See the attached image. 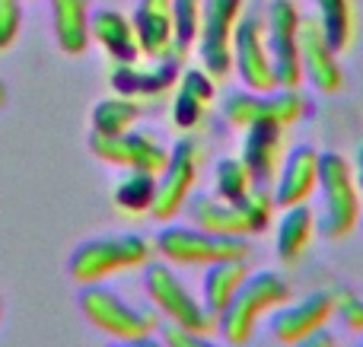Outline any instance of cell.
I'll return each mask as SVG.
<instances>
[{"mask_svg":"<svg viewBox=\"0 0 363 347\" xmlns=\"http://www.w3.org/2000/svg\"><path fill=\"white\" fill-rule=\"evenodd\" d=\"M294 297L290 280L274 268H258L249 271L245 280L239 284V290L233 293V300L226 303V309L217 316V331L226 344L245 347L255 338L258 325L287 300Z\"/></svg>","mask_w":363,"mask_h":347,"instance_id":"1","label":"cell"},{"mask_svg":"<svg viewBox=\"0 0 363 347\" xmlns=\"http://www.w3.org/2000/svg\"><path fill=\"white\" fill-rule=\"evenodd\" d=\"M315 195H319V214H315L319 236L325 242L347 239L363 220V195L354 178V166L341 153H322Z\"/></svg>","mask_w":363,"mask_h":347,"instance_id":"2","label":"cell"},{"mask_svg":"<svg viewBox=\"0 0 363 347\" xmlns=\"http://www.w3.org/2000/svg\"><path fill=\"white\" fill-rule=\"evenodd\" d=\"M153 258V242L140 233H108L80 242L67 258V274L77 284H102L115 274L144 268Z\"/></svg>","mask_w":363,"mask_h":347,"instance_id":"3","label":"cell"},{"mask_svg":"<svg viewBox=\"0 0 363 347\" xmlns=\"http://www.w3.org/2000/svg\"><path fill=\"white\" fill-rule=\"evenodd\" d=\"M144 293L150 300V306L157 309V316L166 319V325H179V329L191 331H213L217 319L207 312L201 293H194L185 284V278L176 271V265L169 261H147L144 265Z\"/></svg>","mask_w":363,"mask_h":347,"instance_id":"4","label":"cell"},{"mask_svg":"<svg viewBox=\"0 0 363 347\" xmlns=\"http://www.w3.org/2000/svg\"><path fill=\"white\" fill-rule=\"evenodd\" d=\"M153 252L176 268H207L220 258H249L245 236H217L194 223H166L153 239Z\"/></svg>","mask_w":363,"mask_h":347,"instance_id":"5","label":"cell"},{"mask_svg":"<svg viewBox=\"0 0 363 347\" xmlns=\"http://www.w3.org/2000/svg\"><path fill=\"white\" fill-rule=\"evenodd\" d=\"M77 306H80L83 319L93 329H99L102 335L115 338V341L157 335V329H160V316L153 306L150 309L134 306L131 300H125L118 290H112L106 284H83Z\"/></svg>","mask_w":363,"mask_h":347,"instance_id":"6","label":"cell"},{"mask_svg":"<svg viewBox=\"0 0 363 347\" xmlns=\"http://www.w3.org/2000/svg\"><path fill=\"white\" fill-rule=\"evenodd\" d=\"M223 118L230 127L245 131V127L258 125V121H271V125L290 127L296 121L306 118L309 99L303 96L300 86H274L268 93H255V89H230L223 99Z\"/></svg>","mask_w":363,"mask_h":347,"instance_id":"7","label":"cell"},{"mask_svg":"<svg viewBox=\"0 0 363 347\" xmlns=\"http://www.w3.org/2000/svg\"><path fill=\"white\" fill-rule=\"evenodd\" d=\"M201 163H204V144L194 137V131L169 147V159L157 172V198H153L150 217H157L160 223L176 220L198 185Z\"/></svg>","mask_w":363,"mask_h":347,"instance_id":"8","label":"cell"},{"mask_svg":"<svg viewBox=\"0 0 363 347\" xmlns=\"http://www.w3.org/2000/svg\"><path fill=\"white\" fill-rule=\"evenodd\" d=\"M264 16V38H268V55L274 67L277 86H303L300 67V29L303 13L294 0H271Z\"/></svg>","mask_w":363,"mask_h":347,"instance_id":"9","label":"cell"},{"mask_svg":"<svg viewBox=\"0 0 363 347\" xmlns=\"http://www.w3.org/2000/svg\"><path fill=\"white\" fill-rule=\"evenodd\" d=\"M335 316H338V290L322 287V290H313L300 300L290 297L284 306H277L268 316V331L277 344L296 347L309 335L328 329Z\"/></svg>","mask_w":363,"mask_h":347,"instance_id":"10","label":"cell"},{"mask_svg":"<svg viewBox=\"0 0 363 347\" xmlns=\"http://www.w3.org/2000/svg\"><path fill=\"white\" fill-rule=\"evenodd\" d=\"M242 13L245 0H204L194 48H198L201 67L217 80L233 74V32H236V23Z\"/></svg>","mask_w":363,"mask_h":347,"instance_id":"11","label":"cell"},{"mask_svg":"<svg viewBox=\"0 0 363 347\" xmlns=\"http://www.w3.org/2000/svg\"><path fill=\"white\" fill-rule=\"evenodd\" d=\"M86 147L106 166H115V169H140V172H153V176L169 159V147L153 131H138V127H131L125 134H112V137L89 131Z\"/></svg>","mask_w":363,"mask_h":347,"instance_id":"12","label":"cell"},{"mask_svg":"<svg viewBox=\"0 0 363 347\" xmlns=\"http://www.w3.org/2000/svg\"><path fill=\"white\" fill-rule=\"evenodd\" d=\"M233 70L239 74V83L255 93H268L277 86L274 67L268 55V38H264V16L255 10H245L233 32Z\"/></svg>","mask_w":363,"mask_h":347,"instance_id":"13","label":"cell"},{"mask_svg":"<svg viewBox=\"0 0 363 347\" xmlns=\"http://www.w3.org/2000/svg\"><path fill=\"white\" fill-rule=\"evenodd\" d=\"M182 76V57L166 55V57H147V61H131V64H112L108 70V83L118 96L128 99H160V96L172 93Z\"/></svg>","mask_w":363,"mask_h":347,"instance_id":"14","label":"cell"},{"mask_svg":"<svg viewBox=\"0 0 363 347\" xmlns=\"http://www.w3.org/2000/svg\"><path fill=\"white\" fill-rule=\"evenodd\" d=\"M300 67L303 80L315 89V93H338L345 86V70H341V55L335 51V45L325 38V32L319 29L313 16H303L300 29Z\"/></svg>","mask_w":363,"mask_h":347,"instance_id":"15","label":"cell"},{"mask_svg":"<svg viewBox=\"0 0 363 347\" xmlns=\"http://www.w3.org/2000/svg\"><path fill=\"white\" fill-rule=\"evenodd\" d=\"M319 166H322V153L309 144L290 147L284 153L281 169H277L274 185H271L277 210L294 207V204H306L315 195V188H319Z\"/></svg>","mask_w":363,"mask_h":347,"instance_id":"16","label":"cell"},{"mask_svg":"<svg viewBox=\"0 0 363 347\" xmlns=\"http://www.w3.org/2000/svg\"><path fill=\"white\" fill-rule=\"evenodd\" d=\"M182 214L188 217V223L207 229V233L217 236H258L255 227H252L249 214H245L242 201H226V198L213 195V191H191V198L185 201V210Z\"/></svg>","mask_w":363,"mask_h":347,"instance_id":"17","label":"cell"},{"mask_svg":"<svg viewBox=\"0 0 363 347\" xmlns=\"http://www.w3.org/2000/svg\"><path fill=\"white\" fill-rule=\"evenodd\" d=\"M284 131L287 127L271 125V121H258V125L245 127L242 137V153L239 159L245 163L252 182L258 188H271L274 185V176L281 169V159L287 153V144H284Z\"/></svg>","mask_w":363,"mask_h":347,"instance_id":"18","label":"cell"},{"mask_svg":"<svg viewBox=\"0 0 363 347\" xmlns=\"http://www.w3.org/2000/svg\"><path fill=\"white\" fill-rule=\"evenodd\" d=\"M172 93H176L172 96V125L182 134H191L211 112V102L217 96V76H211L204 67H182Z\"/></svg>","mask_w":363,"mask_h":347,"instance_id":"19","label":"cell"},{"mask_svg":"<svg viewBox=\"0 0 363 347\" xmlns=\"http://www.w3.org/2000/svg\"><path fill=\"white\" fill-rule=\"evenodd\" d=\"M131 23H134V32H138V45H140V55L144 57L176 55L172 0H138Z\"/></svg>","mask_w":363,"mask_h":347,"instance_id":"20","label":"cell"},{"mask_svg":"<svg viewBox=\"0 0 363 347\" xmlns=\"http://www.w3.org/2000/svg\"><path fill=\"white\" fill-rule=\"evenodd\" d=\"M89 38L106 51L112 64H131L144 57L131 16H125L121 10H112V6L93 10V16H89Z\"/></svg>","mask_w":363,"mask_h":347,"instance_id":"21","label":"cell"},{"mask_svg":"<svg viewBox=\"0 0 363 347\" xmlns=\"http://www.w3.org/2000/svg\"><path fill=\"white\" fill-rule=\"evenodd\" d=\"M319 236L315 229V210L309 204H294L284 207L274 223V255L281 265H296L309 252L313 239Z\"/></svg>","mask_w":363,"mask_h":347,"instance_id":"22","label":"cell"},{"mask_svg":"<svg viewBox=\"0 0 363 347\" xmlns=\"http://www.w3.org/2000/svg\"><path fill=\"white\" fill-rule=\"evenodd\" d=\"M51 4V25H55V42L64 55L80 57L93 45L89 38V0H48Z\"/></svg>","mask_w":363,"mask_h":347,"instance_id":"23","label":"cell"},{"mask_svg":"<svg viewBox=\"0 0 363 347\" xmlns=\"http://www.w3.org/2000/svg\"><path fill=\"white\" fill-rule=\"evenodd\" d=\"M249 258H220L213 265L204 268V280H201V300H204L207 312L213 319L226 309V303L233 300V293L239 290V284L249 274Z\"/></svg>","mask_w":363,"mask_h":347,"instance_id":"24","label":"cell"},{"mask_svg":"<svg viewBox=\"0 0 363 347\" xmlns=\"http://www.w3.org/2000/svg\"><path fill=\"white\" fill-rule=\"evenodd\" d=\"M313 4V19L325 38L335 45L338 55L351 51L354 38H357V6L354 0H309Z\"/></svg>","mask_w":363,"mask_h":347,"instance_id":"25","label":"cell"},{"mask_svg":"<svg viewBox=\"0 0 363 347\" xmlns=\"http://www.w3.org/2000/svg\"><path fill=\"white\" fill-rule=\"evenodd\" d=\"M140 115H144V108H140L138 99H128V96L115 93L93 106V112H89V131L106 134V137L125 134V131H131V127H138Z\"/></svg>","mask_w":363,"mask_h":347,"instance_id":"26","label":"cell"},{"mask_svg":"<svg viewBox=\"0 0 363 347\" xmlns=\"http://www.w3.org/2000/svg\"><path fill=\"white\" fill-rule=\"evenodd\" d=\"M153 198H157V176L140 169H125L112 191L115 207L128 210V214H150Z\"/></svg>","mask_w":363,"mask_h":347,"instance_id":"27","label":"cell"},{"mask_svg":"<svg viewBox=\"0 0 363 347\" xmlns=\"http://www.w3.org/2000/svg\"><path fill=\"white\" fill-rule=\"evenodd\" d=\"M252 188H258V185L252 182L242 159L239 157L217 159V166H213V195L226 198V201H242Z\"/></svg>","mask_w":363,"mask_h":347,"instance_id":"28","label":"cell"},{"mask_svg":"<svg viewBox=\"0 0 363 347\" xmlns=\"http://www.w3.org/2000/svg\"><path fill=\"white\" fill-rule=\"evenodd\" d=\"M201 13H204V0H172V23H176V55L185 61L188 51L198 42L201 29Z\"/></svg>","mask_w":363,"mask_h":347,"instance_id":"29","label":"cell"},{"mask_svg":"<svg viewBox=\"0 0 363 347\" xmlns=\"http://www.w3.org/2000/svg\"><path fill=\"white\" fill-rule=\"evenodd\" d=\"M23 29V0H0V51H6Z\"/></svg>","mask_w":363,"mask_h":347,"instance_id":"30","label":"cell"},{"mask_svg":"<svg viewBox=\"0 0 363 347\" xmlns=\"http://www.w3.org/2000/svg\"><path fill=\"white\" fill-rule=\"evenodd\" d=\"M338 319L347 331L363 335V297L354 290H338Z\"/></svg>","mask_w":363,"mask_h":347,"instance_id":"31","label":"cell"},{"mask_svg":"<svg viewBox=\"0 0 363 347\" xmlns=\"http://www.w3.org/2000/svg\"><path fill=\"white\" fill-rule=\"evenodd\" d=\"M160 341L166 347H220L213 344L211 331H191V329H179V325H163Z\"/></svg>","mask_w":363,"mask_h":347,"instance_id":"32","label":"cell"},{"mask_svg":"<svg viewBox=\"0 0 363 347\" xmlns=\"http://www.w3.org/2000/svg\"><path fill=\"white\" fill-rule=\"evenodd\" d=\"M296 347H341V344H338V338H335L332 331L322 329V331H315V335H309L306 341H300Z\"/></svg>","mask_w":363,"mask_h":347,"instance_id":"33","label":"cell"},{"mask_svg":"<svg viewBox=\"0 0 363 347\" xmlns=\"http://www.w3.org/2000/svg\"><path fill=\"white\" fill-rule=\"evenodd\" d=\"M108 347H166V344L160 341V338H153V335H144V338H131V341H115Z\"/></svg>","mask_w":363,"mask_h":347,"instance_id":"34","label":"cell"},{"mask_svg":"<svg viewBox=\"0 0 363 347\" xmlns=\"http://www.w3.org/2000/svg\"><path fill=\"white\" fill-rule=\"evenodd\" d=\"M354 178H357V185H360V195H363V144L357 147V157H354Z\"/></svg>","mask_w":363,"mask_h":347,"instance_id":"35","label":"cell"},{"mask_svg":"<svg viewBox=\"0 0 363 347\" xmlns=\"http://www.w3.org/2000/svg\"><path fill=\"white\" fill-rule=\"evenodd\" d=\"M4 106H6V83L0 80V108H4Z\"/></svg>","mask_w":363,"mask_h":347,"instance_id":"36","label":"cell"},{"mask_svg":"<svg viewBox=\"0 0 363 347\" xmlns=\"http://www.w3.org/2000/svg\"><path fill=\"white\" fill-rule=\"evenodd\" d=\"M0 319H4V300H0Z\"/></svg>","mask_w":363,"mask_h":347,"instance_id":"37","label":"cell"},{"mask_svg":"<svg viewBox=\"0 0 363 347\" xmlns=\"http://www.w3.org/2000/svg\"><path fill=\"white\" fill-rule=\"evenodd\" d=\"M354 347H363V335H360V341H357V344H354Z\"/></svg>","mask_w":363,"mask_h":347,"instance_id":"38","label":"cell"},{"mask_svg":"<svg viewBox=\"0 0 363 347\" xmlns=\"http://www.w3.org/2000/svg\"><path fill=\"white\" fill-rule=\"evenodd\" d=\"M360 227H363V220H360Z\"/></svg>","mask_w":363,"mask_h":347,"instance_id":"39","label":"cell"}]
</instances>
